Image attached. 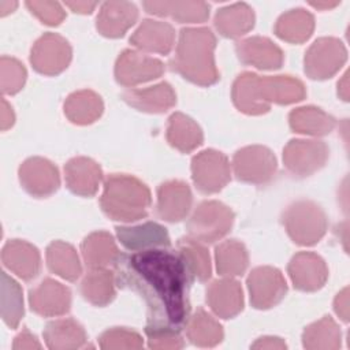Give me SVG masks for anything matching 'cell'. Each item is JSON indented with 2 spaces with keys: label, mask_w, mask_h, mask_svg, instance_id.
<instances>
[{
  "label": "cell",
  "mask_w": 350,
  "mask_h": 350,
  "mask_svg": "<svg viewBox=\"0 0 350 350\" xmlns=\"http://www.w3.org/2000/svg\"><path fill=\"white\" fill-rule=\"evenodd\" d=\"M115 268L118 286L130 288L145 299L146 325L182 328L189 319V288L194 278L179 253L141 250L122 256Z\"/></svg>",
  "instance_id": "1"
},
{
  "label": "cell",
  "mask_w": 350,
  "mask_h": 350,
  "mask_svg": "<svg viewBox=\"0 0 350 350\" xmlns=\"http://www.w3.org/2000/svg\"><path fill=\"white\" fill-rule=\"evenodd\" d=\"M306 94L304 83L290 75L260 77L245 71L237 77L232 85L234 105L243 113L261 115L269 111L271 104H294Z\"/></svg>",
  "instance_id": "2"
},
{
  "label": "cell",
  "mask_w": 350,
  "mask_h": 350,
  "mask_svg": "<svg viewBox=\"0 0 350 350\" xmlns=\"http://www.w3.org/2000/svg\"><path fill=\"white\" fill-rule=\"evenodd\" d=\"M215 46L216 37L208 27L182 29L171 68L196 85H213L219 81Z\"/></svg>",
  "instance_id": "3"
},
{
  "label": "cell",
  "mask_w": 350,
  "mask_h": 350,
  "mask_svg": "<svg viewBox=\"0 0 350 350\" xmlns=\"http://www.w3.org/2000/svg\"><path fill=\"white\" fill-rule=\"evenodd\" d=\"M100 204L112 220L135 221L148 215L152 198L148 186L139 179L124 174H111L104 180Z\"/></svg>",
  "instance_id": "4"
},
{
  "label": "cell",
  "mask_w": 350,
  "mask_h": 350,
  "mask_svg": "<svg viewBox=\"0 0 350 350\" xmlns=\"http://www.w3.org/2000/svg\"><path fill=\"white\" fill-rule=\"evenodd\" d=\"M283 224L288 237L301 246L316 245L327 231V216L313 201L299 200L283 212Z\"/></svg>",
  "instance_id": "5"
},
{
  "label": "cell",
  "mask_w": 350,
  "mask_h": 350,
  "mask_svg": "<svg viewBox=\"0 0 350 350\" xmlns=\"http://www.w3.org/2000/svg\"><path fill=\"white\" fill-rule=\"evenodd\" d=\"M234 223V212L220 201H202L187 221L190 238L212 243L228 234Z\"/></svg>",
  "instance_id": "6"
},
{
  "label": "cell",
  "mask_w": 350,
  "mask_h": 350,
  "mask_svg": "<svg viewBox=\"0 0 350 350\" xmlns=\"http://www.w3.org/2000/svg\"><path fill=\"white\" fill-rule=\"evenodd\" d=\"M347 51L343 42L335 37L316 40L305 53V72L312 79H327L334 77L345 64Z\"/></svg>",
  "instance_id": "7"
},
{
  "label": "cell",
  "mask_w": 350,
  "mask_h": 350,
  "mask_svg": "<svg viewBox=\"0 0 350 350\" xmlns=\"http://www.w3.org/2000/svg\"><path fill=\"white\" fill-rule=\"evenodd\" d=\"M232 168L237 179L246 183L264 185L275 176L278 163L275 154L268 148L250 145L235 152Z\"/></svg>",
  "instance_id": "8"
},
{
  "label": "cell",
  "mask_w": 350,
  "mask_h": 350,
  "mask_svg": "<svg viewBox=\"0 0 350 350\" xmlns=\"http://www.w3.org/2000/svg\"><path fill=\"white\" fill-rule=\"evenodd\" d=\"M191 176L196 187L201 193H217L231 178L228 159L215 149L202 150L191 160Z\"/></svg>",
  "instance_id": "9"
},
{
  "label": "cell",
  "mask_w": 350,
  "mask_h": 350,
  "mask_svg": "<svg viewBox=\"0 0 350 350\" xmlns=\"http://www.w3.org/2000/svg\"><path fill=\"white\" fill-rule=\"evenodd\" d=\"M71 55V46L64 37L56 33H45L34 42L30 62L40 74L57 75L68 67Z\"/></svg>",
  "instance_id": "10"
},
{
  "label": "cell",
  "mask_w": 350,
  "mask_h": 350,
  "mask_svg": "<svg viewBox=\"0 0 350 350\" xmlns=\"http://www.w3.org/2000/svg\"><path fill=\"white\" fill-rule=\"evenodd\" d=\"M328 154L323 141L291 139L283 149V163L293 175L309 176L324 167Z\"/></svg>",
  "instance_id": "11"
},
{
  "label": "cell",
  "mask_w": 350,
  "mask_h": 350,
  "mask_svg": "<svg viewBox=\"0 0 350 350\" xmlns=\"http://www.w3.org/2000/svg\"><path fill=\"white\" fill-rule=\"evenodd\" d=\"M247 288L256 309H269L284 298L287 283L278 268L257 267L247 278Z\"/></svg>",
  "instance_id": "12"
},
{
  "label": "cell",
  "mask_w": 350,
  "mask_h": 350,
  "mask_svg": "<svg viewBox=\"0 0 350 350\" xmlns=\"http://www.w3.org/2000/svg\"><path fill=\"white\" fill-rule=\"evenodd\" d=\"M164 72V64L138 51L126 49L115 64V78L123 86H135L157 79Z\"/></svg>",
  "instance_id": "13"
},
{
  "label": "cell",
  "mask_w": 350,
  "mask_h": 350,
  "mask_svg": "<svg viewBox=\"0 0 350 350\" xmlns=\"http://www.w3.org/2000/svg\"><path fill=\"white\" fill-rule=\"evenodd\" d=\"M19 180L23 189L34 197H48L60 186L59 171L44 157H30L19 167Z\"/></svg>",
  "instance_id": "14"
},
{
  "label": "cell",
  "mask_w": 350,
  "mask_h": 350,
  "mask_svg": "<svg viewBox=\"0 0 350 350\" xmlns=\"http://www.w3.org/2000/svg\"><path fill=\"white\" fill-rule=\"evenodd\" d=\"M287 271L294 287L299 291H317L328 279L325 261L312 252H299L293 256Z\"/></svg>",
  "instance_id": "15"
},
{
  "label": "cell",
  "mask_w": 350,
  "mask_h": 350,
  "mask_svg": "<svg viewBox=\"0 0 350 350\" xmlns=\"http://www.w3.org/2000/svg\"><path fill=\"white\" fill-rule=\"evenodd\" d=\"M29 304L31 310L40 316H62L70 310L71 293L64 284L48 278L30 290Z\"/></svg>",
  "instance_id": "16"
},
{
  "label": "cell",
  "mask_w": 350,
  "mask_h": 350,
  "mask_svg": "<svg viewBox=\"0 0 350 350\" xmlns=\"http://www.w3.org/2000/svg\"><path fill=\"white\" fill-rule=\"evenodd\" d=\"M191 202V190L183 180H168L157 189V215L167 221L174 223L185 219Z\"/></svg>",
  "instance_id": "17"
},
{
  "label": "cell",
  "mask_w": 350,
  "mask_h": 350,
  "mask_svg": "<svg viewBox=\"0 0 350 350\" xmlns=\"http://www.w3.org/2000/svg\"><path fill=\"white\" fill-rule=\"evenodd\" d=\"M237 55L243 64L260 70L280 68L284 60L282 49L267 37H249L237 44Z\"/></svg>",
  "instance_id": "18"
},
{
  "label": "cell",
  "mask_w": 350,
  "mask_h": 350,
  "mask_svg": "<svg viewBox=\"0 0 350 350\" xmlns=\"http://www.w3.org/2000/svg\"><path fill=\"white\" fill-rule=\"evenodd\" d=\"M1 261L5 268L23 280L34 279L41 269V257L36 246L26 241H8L1 250Z\"/></svg>",
  "instance_id": "19"
},
{
  "label": "cell",
  "mask_w": 350,
  "mask_h": 350,
  "mask_svg": "<svg viewBox=\"0 0 350 350\" xmlns=\"http://www.w3.org/2000/svg\"><path fill=\"white\" fill-rule=\"evenodd\" d=\"M206 302L219 317H235L243 309L242 287L232 278L215 280L206 290Z\"/></svg>",
  "instance_id": "20"
},
{
  "label": "cell",
  "mask_w": 350,
  "mask_h": 350,
  "mask_svg": "<svg viewBox=\"0 0 350 350\" xmlns=\"http://www.w3.org/2000/svg\"><path fill=\"white\" fill-rule=\"evenodd\" d=\"M138 10L129 1H107L97 15V30L109 38L122 37L137 21Z\"/></svg>",
  "instance_id": "21"
},
{
  "label": "cell",
  "mask_w": 350,
  "mask_h": 350,
  "mask_svg": "<svg viewBox=\"0 0 350 350\" xmlns=\"http://www.w3.org/2000/svg\"><path fill=\"white\" fill-rule=\"evenodd\" d=\"M67 187L78 196L92 197L103 180L100 165L89 157H74L64 167Z\"/></svg>",
  "instance_id": "22"
},
{
  "label": "cell",
  "mask_w": 350,
  "mask_h": 350,
  "mask_svg": "<svg viewBox=\"0 0 350 350\" xmlns=\"http://www.w3.org/2000/svg\"><path fill=\"white\" fill-rule=\"evenodd\" d=\"M116 235L126 249L134 252L168 247L171 243L167 230L154 221L134 227H116Z\"/></svg>",
  "instance_id": "23"
},
{
  "label": "cell",
  "mask_w": 350,
  "mask_h": 350,
  "mask_svg": "<svg viewBox=\"0 0 350 350\" xmlns=\"http://www.w3.org/2000/svg\"><path fill=\"white\" fill-rule=\"evenodd\" d=\"M174 27L161 21L145 19L130 37V42L145 52L167 55L174 46Z\"/></svg>",
  "instance_id": "24"
},
{
  "label": "cell",
  "mask_w": 350,
  "mask_h": 350,
  "mask_svg": "<svg viewBox=\"0 0 350 350\" xmlns=\"http://www.w3.org/2000/svg\"><path fill=\"white\" fill-rule=\"evenodd\" d=\"M123 100L141 112L163 113L175 105L176 96L170 83L161 82L145 89L127 90Z\"/></svg>",
  "instance_id": "25"
},
{
  "label": "cell",
  "mask_w": 350,
  "mask_h": 350,
  "mask_svg": "<svg viewBox=\"0 0 350 350\" xmlns=\"http://www.w3.org/2000/svg\"><path fill=\"white\" fill-rule=\"evenodd\" d=\"M85 264L93 268L115 267L122 254L112 238L107 231H96L89 234L81 246Z\"/></svg>",
  "instance_id": "26"
},
{
  "label": "cell",
  "mask_w": 350,
  "mask_h": 350,
  "mask_svg": "<svg viewBox=\"0 0 350 350\" xmlns=\"http://www.w3.org/2000/svg\"><path fill=\"white\" fill-rule=\"evenodd\" d=\"M146 12L171 16L179 23H201L209 18V5L204 1H145Z\"/></svg>",
  "instance_id": "27"
},
{
  "label": "cell",
  "mask_w": 350,
  "mask_h": 350,
  "mask_svg": "<svg viewBox=\"0 0 350 350\" xmlns=\"http://www.w3.org/2000/svg\"><path fill=\"white\" fill-rule=\"evenodd\" d=\"M254 26V12L246 3H235L220 8L215 15V27L227 38H238Z\"/></svg>",
  "instance_id": "28"
},
{
  "label": "cell",
  "mask_w": 350,
  "mask_h": 350,
  "mask_svg": "<svg viewBox=\"0 0 350 350\" xmlns=\"http://www.w3.org/2000/svg\"><path fill=\"white\" fill-rule=\"evenodd\" d=\"M167 141L179 152L189 153L202 144L204 134L201 127L190 116L175 112L168 119Z\"/></svg>",
  "instance_id": "29"
},
{
  "label": "cell",
  "mask_w": 350,
  "mask_h": 350,
  "mask_svg": "<svg viewBox=\"0 0 350 350\" xmlns=\"http://www.w3.org/2000/svg\"><path fill=\"white\" fill-rule=\"evenodd\" d=\"M44 339L46 346L52 350H71L85 345L86 332L78 321L72 319H60L46 324Z\"/></svg>",
  "instance_id": "30"
},
{
  "label": "cell",
  "mask_w": 350,
  "mask_h": 350,
  "mask_svg": "<svg viewBox=\"0 0 350 350\" xmlns=\"http://www.w3.org/2000/svg\"><path fill=\"white\" fill-rule=\"evenodd\" d=\"M104 109L101 97L93 90H78L64 101V113L75 124H90L97 120Z\"/></svg>",
  "instance_id": "31"
},
{
  "label": "cell",
  "mask_w": 350,
  "mask_h": 350,
  "mask_svg": "<svg viewBox=\"0 0 350 350\" xmlns=\"http://www.w3.org/2000/svg\"><path fill=\"white\" fill-rule=\"evenodd\" d=\"M313 30L314 18L304 8H295L284 12L275 25V34L291 44L305 42L312 36Z\"/></svg>",
  "instance_id": "32"
},
{
  "label": "cell",
  "mask_w": 350,
  "mask_h": 350,
  "mask_svg": "<svg viewBox=\"0 0 350 350\" xmlns=\"http://www.w3.org/2000/svg\"><path fill=\"white\" fill-rule=\"evenodd\" d=\"M290 127L299 134L325 135L335 127V119L317 107H299L288 115Z\"/></svg>",
  "instance_id": "33"
},
{
  "label": "cell",
  "mask_w": 350,
  "mask_h": 350,
  "mask_svg": "<svg viewBox=\"0 0 350 350\" xmlns=\"http://www.w3.org/2000/svg\"><path fill=\"white\" fill-rule=\"evenodd\" d=\"M115 273L107 268L90 269L81 283L83 298L94 306H105L115 298Z\"/></svg>",
  "instance_id": "34"
},
{
  "label": "cell",
  "mask_w": 350,
  "mask_h": 350,
  "mask_svg": "<svg viewBox=\"0 0 350 350\" xmlns=\"http://www.w3.org/2000/svg\"><path fill=\"white\" fill-rule=\"evenodd\" d=\"M48 268L60 278L74 282L82 272L77 250L63 241L52 242L46 249Z\"/></svg>",
  "instance_id": "35"
},
{
  "label": "cell",
  "mask_w": 350,
  "mask_h": 350,
  "mask_svg": "<svg viewBox=\"0 0 350 350\" xmlns=\"http://www.w3.org/2000/svg\"><path fill=\"white\" fill-rule=\"evenodd\" d=\"M186 334L189 340L200 347H213L223 339V328L209 313L198 309L186 321Z\"/></svg>",
  "instance_id": "36"
},
{
  "label": "cell",
  "mask_w": 350,
  "mask_h": 350,
  "mask_svg": "<svg viewBox=\"0 0 350 350\" xmlns=\"http://www.w3.org/2000/svg\"><path fill=\"white\" fill-rule=\"evenodd\" d=\"M340 328L329 316L312 323L302 334L304 347L309 350H335L340 347Z\"/></svg>",
  "instance_id": "37"
},
{
  "label": "cell",
  "mask_w": 350,
  "mask_h": 350,
  "mask_svg": "<svg viewBox=\"0 0 350 350\" xmlns=\"http://www.w3.org/2000/svg\"><path fill=\"white\" fill-rule=\"evenodd\" d=\"M216 269L223 278L242 275L249 265V256L245 245L237 239L221 242L215 252Z\"/></svg>",
  "instance_id": "38"
},
{
  "label": "cell",
  "mask_w": 350,
  "mask_h": 350,
  "mask_svg": "<svg viewBox=\"0 0 350 350\" xmlns=\"http://www.w3.org/2000/svg\"><path fill=\"white\" fill-rule=\"evenodd\" d=\"M178 253L183 258L193 278L205 282L211 278L212 267L208 250L193 238H182L178 242Z\"/></svg>",
  "instance_id": "39"
},
{
  "label": "cell",
  "mask_w": 350,
  "mask_h": 350,
  "mask_svg": "<svg viewBox=\"0 0 350 350\" xmlns=\"http://www.w3.org/2000/svg\"><path fill=\"white\" fill-rule=\"evenodd\" d=\"M23 316L21 286L5 272H1V317L10 328H16Z\"/></svg>",
  "instance_id": "40"
},
{
  "label": "cell",
  "mask_w": 350,
  "mask_h": 350,
  "mask_svg": "<svg viewBox=\"0 0 350 350\" xmlns=\"http://www.w3.org/2000/svg\"><path fill=\"white\" fill-rule=\"evenodd\" d=\"M26 68L14 57L3 56L0 60V83L4 94L18 93L26 82Z\"/></svg>",
  "instance_id": "41"
},
{
  "label": "cell",
  "mask_w": 350,
  "mask_h": 350,
  "mask_svg": "<svg viewBox=\"0 0 350 350\" xmlns=\"http://www.w3.org/2000/svg\"><path fill=\"white\" fill-rule=\"evenodd\" d=\"M100 347L104 350H115V349H141L144 342L138 332L126 329V328H112L101 334L98 338Z\"/></svg>",
  "instance_id": "42"
},
{
  "label": "cell",
  "mask_w": 350,
  "mask_h": 350,
  "mask_svg": "<svg viewBox=\"0 0 350 350\" xmlns=\"http://www.w3.org/2000/svg\"><path fill=\"white\" fill-rule=\"evenodd\" d=\"M145 332L148 335V346L159 350H176L183 347V339L179 329L170 327H150L146 325Z\"/></svg>",
  "instance_id": "43"
},
{
  "label": "cell",
  "mask_w": 350,
  "mask_h": 350,
  "mask_svg": "<svg viewBox=\"0 0 350 350\" xmlns=\"http://www.w3.org/2000/svg\"><path fill=\"white\" fill-rule=\"evenodd\" d=\"M26 5L33 15L48 26L59 25L66 16L64 10L56 1H27Z\"/></svg>",
  "instance_id": "44"
},
{
  "label": "cell",
  "mask_w": 350,
  "mask_h": 350,
  "mask_svg": "<svg viewBox=\"0 0 350 350\" xmlns=\"http://www.w3.org/2000/svg\"><path fill=\"white\" fill-rule=\"evenodd\" d=\"M12 347L15 350H23V349H40L41 345L37 340V338L29 332V329H23L14 340Z\"/></svg>",
  "instance_id": "45"
},
{
  "label": "cell",
  "mask_w": 350,
  "mask_h": 350,
  "mask_svg": "<svg viewBox=\"0 0 350 350\" xmlns=\"http://www.w3.org/2000/svg\"><path fill=\"white\" fill-rule=\"evenodd\" d=\"M334 309L336 314L345 321H349V288L345 287L335 298L334 302Z\"/></svg>",
  "instance_id": "46"
},
{
  "label": "cell",
  "mask_w": 350,
  "mask_h": 350,
  "mask_svg": "<svg viewBox=\"0 0 350 350\" xmlns=\"http://www.w3.org/2000/svg\"><path fill=\"white\" fill-rule=\"evenodd\" d=\"M253 349H286L284 340L276 336H264L257 339L253 345Z\"/></svg>",
  "instance_id": "47"
},
{
  "label": "cell",
  "mask_w": 350,
  "mask_h": 350,
  "mask_svg": "<svg viewBox=\"0 0 350 350\" xmlns=\"http://www.w3.org/2000/svg\"><path fill=\"white\" fill-rule=\"evenodd\" d=\"M0 124H1V130H7L10 129L12 124H14V120H15V115H14V111L11 108V105L4 100L1 98V113H0Z\"/></svg>",
  "instance_id": "48"
},
{
  "label": "cell",
  "mask_w": 350,
  "mask_h": 350,
  "mask_svg": "<svg viewBox=\"0 0 350 350\" xmlns=\"http://www.w3.org/2000/svg\"><path fill=\"white\" fill-rule=\"evenodd\" d=\"M66 5L68 8H71L74 12H78V14H90L97 3H89V1H67Z\"/></svg>",
  "instance_id": "49"
},
{
  "label": "cell",
  "mask_w": 350,
  "mask_h": 350,
  "mask_svg": "<svg viewBox=\"0 0 350 350\" xmlns=\"http://www.w3.org/2000/svg\"><path fill=\"white\" fill-rule=\"evenodd\" d=\"M347 77L349 74L346 72L342 79L338 82V94L345 100L347 101L349 100V83H347Z\"/></svg>",
  "instance_id": "50"
},
{
  "label": "cell",
  "mask_w": 350,
  "mask_h": 350,
  "mask_svg": "<svg viewBox=\"0 0 350 350\" xmlns=\"http://www.w3.org/2000/svg\"><path fill=\"white\" fill-rule=\"evenodd\" d=\"M16 1H8V0H1L0 1V15L5 16L7 14L12 12L16 8Z\"/></svg>",
  "instance_id": "51"
},
{
  "label": "cell",
  "mask_w": 350,
  "mask_h": 350,
  "mask_svg": "<svg viewBox=\"0 0 350 350\" xmlns=\"http://www.w3.org/2000/svg\"><path fill=\"white\" fill-rule=\"evenodd\" d=\"M339 3L338 1H335V3H320V1H312L310 3V5H313V7H316V8H320V10H327V8H332V7H335V5H338Z\"/></svg>",
  "instance_id": "52"
}]
</instances>
